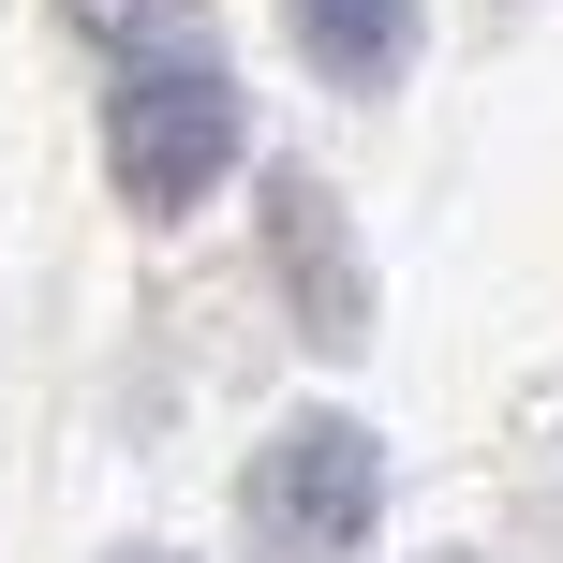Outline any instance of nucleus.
I'll return each mask as SVG.
<instances>
[{
  "instance_id": "obj_2",
  "label": "nucleus",
  "mask_w": 563,
  "mask_h": 563,
  "mask_svg": "<svg viewBox=\"0 0 563 563\" xmlns=\"http://www.w3.org/2000/svg\"><path fill=\"white\" fill-rule=\"evenodd\" d=\"M371 519H386V445L356 416H282L253 445V489H238L253 563H371Z\"/></svg>"
},
{
  "instance_id": "obj_1",
  "label": "nucleus",
  "mask_w": 563,
  "mask_h": 563,
  "mask_svg": "<svg viewBox=\"0 0 563 563\" xmlns=\"http://www.w3.org/2000/svg\"><path fill=\"white\" fill-rule=\"evenodd\" d=\"M104 178L119 208H148V223H178V208H208L238 178V75L208 45H119V89H104Z\"/></svg>"
},
{
  "instance_id": "obj_3",
  "label": "nucleus",
  "mask_w": 563,
  "mask_h": 563,
  "mask_svg": "<svg viewBox=\"0 0 563 563\" xmlns=\"http://www.w3.org/2000/svg\"><path fill=\"white\" fill-rule=\"evenodd\" d=\"M267 238H282V297H297V327L327 341H371V282H356V253H341V223H327V194L311 178H267Z\"/></svg>"
},
{
  "instance_id": "obj_5",
  "label": "nucleus",
  "mask_w": 563,
  "mask_h": 563,
  "mask_svg": "<svg viewBox=\"0 0 563 563\" xmlns=\"http://www.w3.org/2000/svg\"><path fill=\"white\" fill-rule=\"evenodd\" d=\"M75 15L104 30V45H164V30H178V0H75Z\"/></svg>"
},
{
  "instance_id": "obj_4",
  "label": "nucleus",
  "mask_w": 563,
  "mask_h": 563,
  "mask_svg": "<svg viewBox=\"0 0 563 563\" xmlns=\"http://www.w3.org/2000/svg\"><path fill=\"white\" fill-rule=\"evenodd\" d=\"M282 15H297V59L327 89H386L416 59V0H282Z\"/></svg>"
},
{
  "instance_id": "obj_6",
  "label": "nucleus",
  "mask_w": 563,
  "mask_h": 563,
  "mask_svg": "<svg viewBox=\"0 0 563 563\" xmlns=\"http://www.w3.org/2000/svg\"><path fill=\"white\" fill-rule=\"evenodd\" d=\"M445 563H460V549H445Z\"/></svg>"
}]
</instances>
